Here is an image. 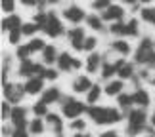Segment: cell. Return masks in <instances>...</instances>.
<instances>
[{
	"instance_id": "1",
	"label": "cell",
	"mask_w": 155,
	"mask_h": 137,
	"mask_svg": "<svg viewBox=\"0 0 155 137\" xmlns=\"http://www.w3.org/2000/svg\"><path fill=\"white\" fill-rule=\"evenodd\" d=\"M88 114L96 124H117L121 120V112L111 107H90Z\"/></svg>"
},
{
	"instance_id": "2",
	"label": "cell",
	"mask_w": 155,
	"mask_h": 137,
	"mask_svg": "<svg viewBox=\"0 0 155 137\" xmlns=\"http://www.w3.org/2000/svg\"><path fill=\"white\" fill-rule=\"evenodd\" d=\"M84 111H88L84 107V103H81V101H77V99H65L63 101V114L69 116V118H77Z\"/></svg>"
},
{
	"instance_id": "3",
	"label": "cell",
	"mask_w": 155,
	"mask_h": 137,
	"mask_svg": "<svg viewBox=\"0 0 155 137\" xmlns=\"http://www.w3.org/2000/svg\"><path fill=\"white\" fill-rule=\"evenodd\" d=\"M44 33L48 34V36H52V38H56V36H59V34L63 33V25H61L59 17L54 14V11L48 14V23H46V27H44Z\"/></svg>"
},
{
	"instance_id": "4",
	"label": "cell",
	"mask_w": 155,
	"mask_h": 137,
	"mask_svg": "<svg viewBox=\"0 0 155 137\" xmlns=\"http://www.w3.org/2000/svg\"><path fill=\"white\" fill-rule=\"evenodd\" d=\"M42 73H44V67L42 65H38V63H33L31 59H23L21 61V67H19V74L21 76H37V74H40L42 76Z\"/></svg>"
},
{
	"instance_id": "5",
	"label": "cell",
	"mask_w": 155,
	"mask_h": 137,
	"mask_svg": "<svg viewBox=\"0 0 155 137\" xmlns=\"http://www.w3.org/2000/svg\"><path fill=\"white\" fill-rule=\"evenodd\" d=\"M63 17L67 21H71V23H81L86 17V14H84V10L79 8V6H69V8L63 10Z\"/></svg>"
},
{
	"instance_id": "6",
	"label": "cell",
	"mask_w": 155,
	"mask_h": 137,
	"mask_svg": "<svg viewBox=\"0 0 155 137\" xmlns=\"http://www.w3.org/2000/svg\"><path fill=\"white\" fill-rule=\"evenodd\" d=\"M69 40H71V46L75 48V50H84V40H86V36H84V31L82 29H71L69 31Z\"/></svg>"
},
{
	"instance_id": "7",
	"label": "cell",
	"mask_w": 155,
	"mask_h": 137,
	"mask_svg": "<svg viewBox=\"0 0 155 137\" xmlns=\"http://www.w3.org/2000/svg\"><path fill=\"white\" fill-rule=\"evenodd\" d=\"M23 88L19 86H15V84H4V95H6V99L12 101V103H17V101L21 99V95H23Z\"/></svg>"
},
{
	"instance_id": "8",
	"label": "cell",
	"mask_w": 155,
	"mask_h": 137,
	"mask_svg": "<svg viewBox=\"0 0 155 137\" xmlns=\"http://www.w3.org/2000/svg\"><path fill=\"white\" fill-rule=\"evenodd\" d=\"M25 109L23 107H15V109H12V122L15 124V129H23L25 128V124H27V120H25Z\"/></svg>"
},
{
	"instance_id": "9",
	"label": "cell",
	"mask_w": 155,
	"mask_h": 137,
	"mask_svg": "<svg viewBox=\"0 0 155 137\" xmlns=\"http://www.w3.org/2000/svg\"><path fill=\"white\" fill-rule=\"evenodd\" d=\"M21 17L19 15H8L6 19L2 21V31H8V33H12V31H21Z\"/></svg>"
},
{
	"instance_id": "10",
	"label": "cell",
	"mask_w": 155,
	"mask_h": 137,
	"mask_svg": "<svg viewBox=\"0 0 155 137\" xmlns=\"http://www.w3.org/2000/svg\"><path fill=\"white\" fill-rule=\"evenodd\" d=\"M128 126H146V111L144 109H134L128 114Z\"/></svg>"
},
{
	"instance_id": "11",
	"label": "cell",
	"mask_w": 155,
	"mask_h": 137,
	"mask_svg": "<svg viewBox=\"0 0 155 137\" xmlns=\"http://www.w3.org/2000/svg\"><path fill=\"white\" fill-rule=\"evenodd\" d=\"M23 90H25V93H29V95L38 93L40 90H42V78H38V76L29 78V80L25 82V86H23Z\"/></svg>"
},
{
	"instance_id": "12",
	"label": "cell",
	"mask_w": 155,
	"mask_h": 137,
	"mask_svg": "<svg viewBox=\"0 0 155 137\" xmlns=\"http://www.w3.org/2000/svg\"><path fill=\"white\" fill-rule=\"evenodd\" d=\"M123 15H124V10L121 8V6H111V8H107L104 11L102 19H105V21H119Z\"/></svg>"
},
{
	"instance_id": "13",
	"label": "cell",
	"mask_w": 155,
	"mask_h": 137,
	"mask_svg": "<svg viewBox=\"0 0 155 137\" xmlns=\"http://www.w3.org/2000/svg\"><path fill=\"white\" fill-rule=\"evenodd\" d=\"M90 88H92V82H90L88 76H79V78L73 82V92H77V93L90 92Z\"/></svg>"
},
{
	"instance_id": "14",
	"label": "cell",
	"mask_w": 155,
	"mask_h": 137,
	"mask_svg": "<svg viewBox=\"0 0 155 137\" xmlns=\"http://www.w3.org/2000/svg\"><path fill=\"white\" fill-rule=\"evenodd\" d=\"M58 67L61 69V70H69V69H73V57H71L67 51L59 53V57H58Z\"/></svg>"
},
{
	"instance_id": "15",
	"label": "cell",
	"mask_w": 155,
	"mask_h": 137,
	"mask_svg": "<svg viewBox=\"0 0 155 137\" xmlns=\"http://www.w3.org/2000/svg\"><path fill=\"white\" fill-rule=\"evenodd\" d=\"M59 99V90L58 88H48V90L42 92V103H54V101Z\"/></svg>"
},
{
	"instance_id": "16",
	"label": "cell",
	"mask_w": 155,
	"mask_h": 137,
	"mask_svg": "<svg viewBox=\"0 0 155 137\" xmlns=\"http://www.w3.org/2000/svg\"><path fill=\"white\" fill-rule=\"evenodd\" d=\"M100 61H102V55H100V53H92V55L86 59V69H88V73H96L98 67H100Z\"/></svg>"
},
{
	"instance_id": "17",
	"label": "cell",
	"mask_w": 155,
	"mask_h": 137,
	"mask_svg": "<svg viewBox=\"0 0 155 137\" xmlns=\"http://www.w3.org/2000/svg\"><path fill=\"white\" fill-rule=\"evenodd\" d=\"M123 82L121 80H113V82H109V84L105 86V93L107 95H121V92H123Z\"/></svg>"
},
{
	"instance_id": "18",
	"label": "cell",
	"mask_w": 155,
	"mask_h": 137,
	"mask_svg": "<svg viewBox=\"0 0 155 137\" xmlns=\"http://www.w3.org/2000/svg\"><path fill=\"white\" fill-rule=\"evenodd\" d=\"M132 99H134V103H138L140 107H147V103H150V95H147L146 90H136Z\"/></svg>"
},
{
	"instance_id": "19",
	"label": "cell",
	"mask_w": 155,
	"mask_h": 137,
	"mask_svg": "<svg viewBox=\"0 0 155 137\" xmlns=\"http://www.w3.org/2000/svg\"><path fill=\"white\" fill-rule=\"evenodd\" d=\"M42 55H44V63L46 65H52L58 59V51H56V48H54V46H46L44 50H42Z\"/></svg>"
},
{
	"instance_id": "20",
	"label": "cell",
	"mask_w": 155,
	"mask_h": 137,
	"mask_svg": "<svg viewBox=\"0 0 155 137\" xmlns=\"http://www.w3.org/2000/svg\"><path fill=\"white\" fill-rule=\"evenodd\" d=\"M86 23H88V27H92L94 31H102L104 29V23L102 19H100V15H86Z\"/></svg>"
},
{
	"instance_id": "21",
	"label": "cell",
	"mask_w": 155,
	"mask_h": 137,
	"mask_svg": "<svg viewBox=\"0 0 155 137\" xmlns=\"http://www.w3.org/2000/svg\"><path fill=\"white\" fill-rule=\"evenodd\" d=\"M111 48L115 51H119V53H123V55H127V53L130 51V46L124 42V40H115V42L111 44Z\"/></svg>"
},
{
	"instance_id": "22",
	"label": "cell",
	"mask_w": 155,
	"mask_h": 137,
	"mask_svg": "<svg viewBox=\"0 0 155 137\" xmlns=\"http://www.w3.org/2000/svg\"><path fill=\"white\" fill-rule=\"evenodd\" d=\"M48 122H50V126L56 129V133L61 137V118L58 114H48Z\"/></svg>"
},
{
	"instance_id": "23",
	"label": "cell",
	"mask_w": 155,
	"mask_h": 137,
	"mask_svg": "<svg viewBox=\"0 0 155 137\" xmlns=\"http://www.w3.org/2000/svg\"><path fill=\"white\" fill-rule=\"evenodd\" d=\"M124 34H128V36H136V34H138V21L130 19L127 25H124Z\"/></svg>"
},
{
	"instance_id": "24",
	"label": "cell",
	"mask_w": 155,
	"mask_h": 137,
	"mask_svg": "<svg viewBox=\"0 0 155 137\" xmlns=\"http://www.w3.org/2000/svg\"><path fill=\"white\" fill-rule=\"evenodd\" d=\"M117 101H119V107H123V109H128V107L134 103V99H132V95H130V93H121L117 97Z\"/></svg>"
},
{
	"instance_id": "25",
	"label": "cell",
	"mask_w": 155,
	"mask_h": 137,
	"mask_svg": "<svg viewBox=\"0 0 155 137\" xmlns=\"http://www.w3.org/2000/svg\"><path fill=\"white\" fill-rule=\"evenodd\" d=\"M29 129H31V133L38 135L44 132V124L40 122V118H35V120H31V124H29Z\"/></svg>"
},
{
	"instance_id": "26",
	"label": "cell",
	"mask_w": 155,
	"mask_h": 137,
	"mask_svg": "<svg viewBox=\"0 0 155 137\" xmlns=\"http://www.w3.org/2000/svg\"><path fill=\"white\" fill-rule=\"evenodd\" d=\"M142 19L155 25V8H144L142 10Z\"/></svg>"
},
{
	"instance_id": "27",
	"label": "cell",
	"mask_w": 155,
	"mask_h": 137,
	"mask_svg": "<svg viewBox=\"0 0 155 137\" xmlns=\"http://www.w3.org/2000/svg\"><path fill=\"white\" fill-rule=\"evenodd\" d=\"M117 74L121 76V78H130V76L134 74V67H132V65H130V63H124L123 67H121V70H119Z\"/></svg>"
},
{
	"instance_id": "28",
	"label": "cell",
	"mask_w": 155,
	"mask_h": 137,
	"mask_svg": "<svg viewBox=\"0 0 155 137\" xmlns=\"http://www.w3.org/2000/svg\"><path fill=\"white\" fill-rule=\"evenodd\" d=\"M100 86H92L90 88V92H88V95H86V101L88 103H96V101L100 99Z\"/></svg>"
},
{
	"instance_id": "29",
	"label": "cell",
	"mask_w": 155,
	"mask_h": 137,
	"mask_svg": "<svg viewBox=\"0 0 155 137\" xmlns=\"http://www.w3.org/2000/svg\"><path fill=\"white\" fill-rule=\"evenodd\" d=\"M38 25L37 23H23V27H21V33L23 34H27V36H31V34H35V31H38Z\"/></svg>"
},
{
	"instance_id": "30",
	"label": "cell",
	"mask_w": 155,
	"mask_h": 137,
	"mask_svg": "<svg viewBox=\"0 0 155 137\" xmlns=\"http://www.w3.org/2000/svg\"><path fill=\"white\" fill-rule=\"evenodd\" d=\"M115 73H117L115 65H111V63H104V67H102V76H104V78H109V76H113Z\"/></svg>"
},
{
	"instance_id": "31",
	"label": "cell",
	"mask_w": 155,
	"mask_h": 137,
	"mask_svg": "<svg viewBox=\"0 0 155 137\" xmlns=\"http://www.w3.org/2000/svg\"><path fill=\"white\" fill-rule=\"evenodd\" d=\"M111 0H94V2H92V8L94 10H107V8H111Z\"/></svg>"
},
{
	"instance_id": "32",
	"label": "cell",
	"mask_w": 155,
	"mask_h": 137,
	"mask_svg": "<svg viewBox=\"0 0 155 137\" xmlns=\"http://www.w3.org/2000/svg\"><path fill=\"white\" fill-rule=\"evenodd\" d=\"M35 23H37L40 29H44L46 23H48V14H44V11H38V14L35 15Z\"/></svg>"
},
{
	"instance_id": "33",
	"label": "cell",
	"mask_w": 155,
	"mask_h": 137,
	"mask_svg": "<svg viewBox=\"0 0 155 137\" xmlns=\"http://www.w3.org/2000/svg\"><path fill=\"white\" fill-rule=\"evenodd\" d=\"M27 46L31 48V51H38V50H44V48H46L44 40H40V38H35V40H31V42H29Z\"/></svg>"
},
{
	"instance_id": "34",
	"label": "cell",
	"mask_w": 155,
	"mask_h": 137,
	"mask_svg": "<svg viewBox=\"0 0 155 137\" xmlns=\"http://www.w3.org/2000/svg\"><path fill=\"white\" fill-rule=\"evenodd\" d=\"M33 111H35V114L37 116H42V114H46V103H42V101H40V103H35L33 105Z\"/></svg>"
},
{
	"instance_id": "35",
	"label": "cell",
	"mask_w": 155,
	"mask_h": 137,
	"mask_svg": "<svg viewBox=\"0 0 155 137\" xmlns=\"http://www.w3.org/2000/svg\"><path fill=\"white\" fill-rule=\"evenodd\" d=\"M29 53H31V48H29V46H19V48H17V57H19L21 61H23V59H27Z\"/></svg>"
},
{
	"instance_id": "36",
	"label": "cell",
	"mask_w": 155,
	"mask_h": 137,
	"mask_svg": "<svg viewBox=\"0 0 155 137\" xmlns=\"http://www.w3.org/2000/svg\"><path fill=\"white\" fill-rule=\"evenodd\" d=\"M21 31H12L10 34H8V40H10V44H17L19 42V38H21Z\"/></svg>"
},
{
	"instance_id": "37",
	"label": "cell",
	"mask_w": 155,
	"mask_h": 137,
	"mask_svg": "<svg viewBox=\"0 0 155 137\" xmlns=\"http://www.w3.org/2000/svg\"><path fill=\"white\" fill-rule=\"evenodd\" d=\"M109 31H111L113 34H124V25H123V23H113Z\"/></svg>"
},
{
	"instance_id": "38",
	"label": "cell",
	"mask_w": 155,
	"mask_h": 137,
	"mask_svg": "<svg viewBox=\"0 0 155 137\" xmlns=\"http://www.w3.org/2000/svg\"><path fill=\"white\" fill-rule=\"evenodd\" d=\"M42 78H46V80H56V78H58V73H56L54 69H44Z\"/></svg>"
},
{
	"instance_id": "39",
	"label": "cell",
	"mask_w": 155,
	"mask_h": 137,
	"mask_svg": "<svg viewBox=\"0 0 155 137\" xmlns=\"http://www.w3.org/2000/svg\"><path fill=\"white\" fill-rule=\"evenodd\" d=\"M94 48H96V38H94V36H88L84 40V50L90 51V50H94Z\"/></svg>"
},
{
	"instance_id": "40",
	"label": "cell",
	"mask_w": 155,
	"mask_h": 137,
	"mask_svg": "<svg viewBox=\"0 0 155 137\" xmlns=\"http://www.w3.org/2000/svg\"><path fill=\"white\" fill-rule=\"evenodd\" d=\"M14 8H15L14 0H2V10L4 11H14Z\"/></svg>"
},
{
	"instance_id": "41",
	"label": "cell",
	"mask_w": 155,
	"mask_h": 137,
	"mask_svg": "<svg viewBox=\"0 0 155 137\" xmlns=\"http://www.w3.org/2000/svg\"><path fill=\"white\" fill-rule=\"evenodd\" d=\"M8 114H12V109H10L8 101H4V103H2V118H4V120L8 118Z\"/></svg>"
},
{
	"instance_id": "42",
	"label": "cell",
	"mask_w": 155,
	"mask_h": 137,
	"mask_svg": "<svg viewBox=\"0 0 155 137\" xmlns=\"http://www.w3.org/2000/svg\"><path fill=\"white\" fill-rule=\"evenodd\" d=\"M71 129H84V120H75V122H71Z\"/></svg>"
},
{
	"instance_id": "43",
	"label": "cell",
	"mask_w": 155,
	"mask_h": 137,
	"mask_svg": "<svg viewBox=\"0 0 155 137\" xmlns=\"http://www.w3.org/2000/svg\"><path fill=\"white\" fill-rule=\"evenodd\" d=\"M146 63H147V67H155V51H151L150 55H147Z\"/></svg>"
},
{
	"instance_id": "44",
	"label": "cell",
	"mask_w": 155,
	"mask_h": 137,
	"mask_svg": "<svg viewBox=\"0 0 155 137\" xmlns=\"http://www.w3.org/2000/svg\"><path fill=\"white\" fill-rule=\"evenodd\" d=\"M14 137H27V133H25V129H15Z\"/></svg>"
},
{
	"instance_id": "45",
	"label": "cell",
	"mask_w": 155,
	"mask_h": 137,
	"mask_svg": "<svg viewBox=\"0 0 155 137\" xmlns=\"http://www.w3.org/2000/svg\"><path fill=\"white\" fill-rule=\"evenodd\" d=\"M100 137H119V135H117L115 132H105V133H102Z\"/></svg>"
},
{
	"instance_id": "46",
	"label": "cell",
	"mask_w": 155,
	"mask_h": 137,
	"mask_svg": "<svg viewBox=\"0 0 155 137\" xmlns=\"http://www.w3.org/2000/svg\"><path fill=\"white\" fill-rule=\"evenodd\" d=\"M21 2L25 4V6H35V4L38 2V0H21Z\"/></svg>"
},
{
	"instance_id": "47",
	"label": "cell",
	"mask_w": 155,
	"mask_h": 137,
	"mask_svg": "<svg viewBox=\"0 0 155 137\" xmlns=\"http://www.w3.org/2000/svg\"><path fill=\"white\" fill-rule=\"evenodd\" d=\"M81 65H82V63H81V59H73V69H79Z\"/></svg>"
},
{
	"instance_id": "48",
	"label": "cell",
	"mask_w": 155,
	"mask_h": 137,
	"mask_svg": "<svg viewBox=\"0 0 155 137\" xmlns=\"http://www.w3.org/2000/svg\"><path fill=\"white\" fill-rule=\"evenodd\" d=\"M123 2H124V4H136L138 0H123Z\"/></svg>"
},
{
	"instance_id": "49",
	"label": "cell",
	"mask_w": 155,
	"mask_h": 137,
	"mask_svg": "<svg viewBox=\"0 0 155 137\" xmlns=\"http://www.w3.org/2000/svg\"><path fill=\"white\" fill-rule=\"evenodd\" d=\"M75 137H90V135H88V133H77Z\"/></svg>"
},
{
	"instance_id": "50",
	"label": "cell",
	"mask_w": 155,
	"mask_h": 137,
	"mask_svg": "<svg viewBox=\"0 0 155 137\" xmlns=\"http://www.w3.org/2000/svg\"><path fill=\"white\" fill-rule=\"evenodd\" d=\"M46 2H50V4H58L59 0H46Z\"/></svg>"
},
{
	"instance_id": "51",
	"label": "cell",
	"mask_w": 155,
	"mask_h": 137,
	"mask_svg": "<svg viewBox=\"0 0 155 137\" xmlns=\"http://www.w3.org/2000/svg\"><path fill=\"white\" fill-rule=\"evenodd\" d=\"M151 122H153V126H155V112H153V116H151Z\"/></svg>"
},
{
	"instance_id": "52",
	"label": "cell",
	"mask_w": 155,
	"mask_h": 137,
	"mask_svg": "<svg viewBox=\"0 0 155 137\" xmlns=\"http://www.w3.org/2000/svg\"><path fill=\"white\" fill-rule=\"evenodd\" d=\"M138 2H144V4H147V2H151V0H138Z\"/></svg>"
},
{
	"instance_id": "53",
	"label": "cell",
	"mask_w": 155,
	"mask_h": 137,
	"mask_svg": "<svg viewBox=\"0 0 155 137\" xmlns=\"http://www.w3.org/2000/svg\"><path fill=\"white\" fill-rule=\"evenodd\" d=\"M151 84H153V86H155V76H153V78H151Z\"/></svg>"
}]
</instances>
